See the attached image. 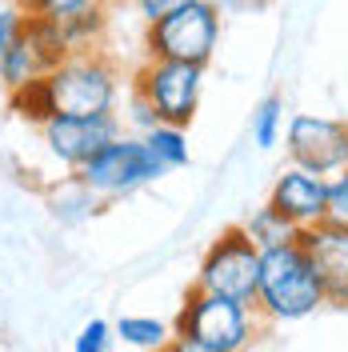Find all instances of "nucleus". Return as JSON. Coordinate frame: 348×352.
Returning <instances> with one entry per match:
<instances>
[{
  "label": "nucleus",
  "instance_id": "1",
  "mask_svg": "<svg viewBox=\"0 0 348 352\" xmlns=\"http://www.w3.org/2000/svg\"><path fill=\"white\" fill-rule=\"evenodd\" d=\"M325 285L308 256L301 236L261 252V280H257V312L272 324L305 320L316 308H325Z\"/></svg>",
  "mask_w": 348,
  "mask_h": 352
},
{
  "label": "nucleus",
  "instance_id": "2",
  "mask_svg": "<svg viewBox=\"0 0 348 352\" xmlns=\"http://www.w3.org/2000/svg\"><path fill=\"white\" fill-rule=\"evenodd\" d=\"M44 80L56 112L65 116H105V112H116V100H120V65L105 48L72 52Z\"/></svg>",
  "mask_w": 348,
  "mask_h": 352
},
{
  "label": "nucleus",
  "instance_id": "3",
  "mask_svg": "<svg viewBox=\"0 0 348 352\" xmlns=\"http://www.w3.org/2000/svg\"><path fill=\"white\" fill-rule=\"evenodd\" d=\"M257 316L261 312L252 305L188 288L184 305L176 312L173 332L193 336V340H200L204 349H213V352H248L252 340H257Z\"/></svg>",
  "mask_w": 348,
  "mask_h": 352
},
{
  "label": "nucleus",
  "instance_id": "4",
  "mask_svg": "<svg viewBox=\"0 0 348 352\" xmlns=\"http://www.w3.org/2000/svg\"><path fill=\"white\" fill-rule=\"evenodd\" d=\"M220 16L208 0H193L160 21L144 24V56L153 60H180V65H208L220 48Z\"/></svg>",
  "mask_w": 348,
  "mask_h": 352
},
{
  "label": "nucleus",
  "instance_id": "5",
  "mask_svg": "<svg viewBox=\"0 0 348 352\" xmlns=\"http://www.w3.org/2000/svg\"><path fill=\"white\" fill-rule=\"evenodd\" d=\"M76 176H80L100 200H124V197H132L136 188L160 180L164 168H160V160L149 153L144 136L120 132V136L109 140L92 160H85V164L76 168Z\"/></svg>",
  "mask_w": 348,
  "mask_h": 352
},
{
  "label": "nucleus",
  "instance_id": "6",
  "mask_svg": "<svg viewBox=\"0 0 348 352\" xmlns=\"http://www.w3.org/2000/svg\"><path fill=\"white\" fill-rule=\"evenodd\" d=\"M257 280H261V248L244 236L240 224H232L200 256L193 288L217 292V296H228L240 305H257Z\"/></svg>",
  "mask_w": 348,
  "mask_h": 352
},
{
  "label": "nucleus",
  "instance_id": "7",
  "mask_svg": "<svg viewBox=\"0 0 348 352\" xmlns=\"http://www.w3.org/2000/svg\"><path fill=\"white\" fill-rule=\"evenodd\" d=\"M132 88L156 109L160 124H180V129H188L193 116H196V104H200L204 68L144 56V65L132 72Z\"/></svg>",
  "mask_w": 348,
  "mask_h": 352
},
{
  "label": "nucleus",
  "instance_id": "8",
  "mask_svg": "<svg viewBox=\"0 0 348 352\" xmlns=\"http://www.w3.org/2000/svg\"><path fill=\"white\" fill-rule=\"evenodd\" d=\"M284 148H288V164L296 168H308L316 176L340 173L348 168V120L296 112L284 129Z\"/></svg>",
  "mask_w": 348,
  "mask_h": 352
},
{
  "label": "nucleus",
  "instance_id": "9",
  "mask_svg": "<svg viewBox=\"0 0 348 352\" xmlns=\"http://www.w3.org/2000/svg\"><path fill=\"white\" fill-rule=\"evenodd\" d=\"M116 136H120V116L116 112H105V116H65V112H56L48 124H41L44 153L65 173H76L85 160H92Z\"/></svg>",
  "mask_w": 348,
  "mask_h": 352
},
{
  "label": "nucleus",
  "instance_id": "10",
  "mask_svg": "<svg viewBox=\"0 0 348 352\" xmlns=\"http://www.w3.org/2000/svg\"><path fill=\"white\" fill-rule=\"evenodd\" d=\"M65 56H72V48L61 36V24L24 16L21 36L12 41L8 56L0 60V85L12 92V88L28 85V80H44Z\"/></svg>",
  "mask_w": 348,
  "mask_h": 352
},
{
  "label": "nucleus",
  "instance_id": "11",
  "mask_svg": "<svg viewBox=\"0 0 348 352\" xmlns=\"http://www.w3.org/2000/svg\"><path fill=\"white\" fill-rule=\"evenodd\" d=\"M268 204L281 208L284 217L305 232L312 224L328 220V176H316V173H308V168L288 164V168H281V176L272 180Z\"/></svg>",
  "mask_w": 348,
  "mask_h": 352
},
{
  "label": "nucleus",
  "instance_id": "12",
  "mask_svg": "<svg viewBox=\"0 0 348 352\" xmlns=\"http://www.w3.org/2000/svg\"><path fill=\"white\" fill-rule=\"evenodd\" d=\"M301 244L308 248V256L320 272L325 300L336 308H348V228L320 220V224L301 232Z\"/></svg>",
  "mask_w": 348,
  "mask_h": 352
},
{
  "label": "nucleus",
  "instance_id": "13",
  "mask_svg": "<svg viewBox=\"0 0 348 352\" xmlns=\"http://www.w3.org/2000/svg\"><path fill=\"white\" fill-rule=\"evenodd\" d=\"M48 204H52V217L61 220V224H85V220L92 217L100 204H105V200L96 197L85 180L72 173V176H65L61 184H52Z\"/></svg>",
  "mask_w": 348,
  "mask_h": 352
},
{
  "label": "nucleus",
  "instance_id": "14",
  "mask_svg": "<svg viewBox=\"0 0 348 352\" xmlns=\"http://www.w3.org/2000/svg\"><path fill=\"white\" fill-rule=\"evenodd\" d=\"M240 228H244V236L257 244L261 252H268V248H276V244H288V241H296V236H301V228L284 217L281 208H272V204L252 208L248 217L240 220Z\"/></svg>",
  "mask_w": 348,
  "mask_h": 352
},
{
  "label": "nucleus",
  "instance_id": "15",
  "mask_svg": "<svg viewBox=\"0 0 348 352\" xmlns=\"http://www.w3.org/2000/svg\"><path fill=\"white\" fill-rule=\"evenodd\" d=\"M8 109H12V116H17V120L32 124V129L48 124V120L56 116V104H52L48 80H28V85L12 88V92H8Z\"/></svg>",
  "mask_w": 348,
  "mask_h": 352
},
{
  "label": "nucleus",
  "instance_id": "16",
  "mask_svg": "<svg viewBox=\"0 0 348 352\" xmlns=\"http://www.w3.org/2000/svg\"><path fill=\"white\" fill-rule=\"evenodd\" d=\"M144 144L160 160L164 173L188 164V129H180V124H156V129H149L144 132Z\"/></svg>",
  "mask_w": 348,
  "mask_h": 352
},
{
  "label": "nucleus",
  "instance_id": "17",
  "mask_svg": "<svg viewBox=\"0 0 348 352\" xmlns=\"http://www.w3.org/2000/svg\"><path fill=\"white\" fill-rule=\"evenodd\" d=\"M116 336L140 352H160L173 340V324H164L156 316H120L116 320Z\"/></svg>",
  "mask_w": 348,
  "mask_h": 352
},
{
  "label": "nucleus",
  "instance_id": "18",
  "mask_svg": "<svg viewBox=\"0 0 348 352\" xmlns=\"http://www.w3.org/2000/svg\"><path fill=\"white\" fill-rule=\"evenodd\" d=\"M281 132H284V96H264L252 112V144L268 153V148H276Z\"/></svg>",
  "mask_w": 348,
  "mask_h": 352
},
{
  "label": "nucleus",
  "instance_id": "19",
  "mask_svg": "<svg viewBox=\"0 0 348 352\" xmlns=\"http://www.w3.org/2000/svg\"><path fill=\"white\" fill-rule=\"evenodd\" d=\"M17 8H21L24 16H32V21H52L61 24L68 16H80L88 8H105L109 0H12Z\"/></svg>",
  "mask_w": 348,
  "mask_h": 352
},
{
  "label": "nucleus",
  "instance_id": "20",
  "mask_svg": "<svg viewBox=\"0 0 348 352\" xmlns=\"http://www.w3.org/2000/svg\"><path fill=\"white\" fill-rule=\"evenodd\" d=\"M112 340H116V324L100 320V316H92L85 329L72 336V352H109Z\"/></svg>",
  "mask_w": 348,
  "mask_h": 352
},
{
  "label": "nucleus",
  "instance_id": "21",
  "mask_svg": "<svg viewBox=\"0 0 348 352\" xmlns=\"http://www.w3.org/2000/svg\"><path fill=\"white\" fill-rule=\"evenodd\" d=\"M328 220L348 228V168L328 176Z\"/></svg>",
  "mask_w": 348,
  "mask_h": 352
},
{
  "label": "nucleus",
  "instance_id": "22",
  "mask_svg": "<svg viewBox=\"0 0 348 352\" xmlns=\"http://www.w3.org/2000/svg\"><path fill=\"white\" fill-rule=\"evenodd\" d=\"M129 124L136 129V136H144L149 129H156L160 124V116H156V109L136 92V88H129Z\"/></svg>",
  "mask_w": 348,
  "mask_h": 352
},
{
  "label": "nucleus",
  "instance_id": "23",
  "mask_svg": "<svg viewBox=\"0 0 348 352\" xmlns=\"http://www.w3.org/2000/svg\"><path fill=\"white\" fill-rule=\"evenodd\" d=\"M21 28H24V12L17 8V4L0 8V60L8 56V48H12L17 36H21Z\"/></svg>",
  "mask_w": 348,
  "mask_h": 352
},
{
  "label": "nucleus",
  "instance_id": "24",
  "mask_svg": "<svg viewBox=\"0 0 348 352\" xmlns=\"http://www.w3.org/2000/svg\"><path fill=\"white\" fill-rule=\"evenodd\" d=\"M184 4H193V0H132V8H136V16L144 24L160 21V16H168L176 8H184Z\"/></svg>",
  "mask_w": 348,
  "mask_h": 352
},
{
  "label": "nucleus",
  "instance_id": "25",
  "mask_svg": "<svg viewBox=\"0 0 348 352\" xmlns=\"http://www.w3.org/2000/svg\"><path fill=\"white\" fill-rule=\"evenodd\" d=\"M220 16H248V12H261L264 0H208Z\"/></svg>",
  "mask_w": 348,
  "mask_h": 352
},
{
  "label": "nucleus",
  "instance_id": "26",
  "mask_svg": "<svg viewBox=\"0 0 348 352\" xmlns=\"http://www.w3.org/2000/svg\"><path fill=\"white\" fill-rule=\"evenodd\" d=\"M160 352H213V349H204V344H200V340H193V336H180V332H173V340H168Z\"/></svg>",
  "mask_w": 348,
  "mask_h": 352
}]
</instances>
